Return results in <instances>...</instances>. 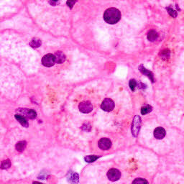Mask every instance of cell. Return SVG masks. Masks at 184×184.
Listing matches in <instances>:
<instances>
[{
    "instance_id": "7",
    "label": "cell",
    "mask_w": 184,
    "mask_h": 184,
    "mask_svg": "<svg viewBox=\"0 0 184 184\" xmlns=\"http://www.w3.org/2000/svg\"><path fill=\"white\" fill-rule=\"evenodd\" d=\"M107 178L112 182L118 181L121 178L120 171L115 168H112L107 172Z\"/></svg>"
},
{
    "instance_id": "8",
    "label": "cell",
    "mask_w": 184,
    "mask_h": 184,
    "mask_svg": "<svg viewBox=\"0 0 184 184\" xmlns=\"http://www.w3.org/2000/svg\"><path fill=\"white\" fill-rule=\"evenodd\" d=\"M99 147L100 149L103 150H107L112 147V141L108 138H101L99 141Z\"/></svg>"
},
{
    "instance_id": "17",
    "label": "cell",
    "mask_w": 184,
    "mask_h": 184,
    "mask_svg": "<svg viewBox=\"0 0 184 184\" xmlns=\"http://www.w3.org/2000/svg\"><path fill=\"white\" fill-rule=\"evenodd\" d=\"M152 107L150 106V105H145V106H143L142 107V109H141V113H142V114H147L150 113V112H152Z\"/></svg>"
},
{
    "instance_id": "5",
    "label": "cell",
    "mask_w": 184,
    "mask_h": 184,
    "mask_svg": "<svg viewBox=\"0 0 184 184\" xmlns=\"http://www.w3.org/2000/svg\"><path fill=\"white\" fill-rule=\"evenodd\" d=\"M42 63L46 67H51L55 63V58L54 55L47 54L42 58Z\"/></svg>"
},
{
    "instance_id": "10",
    "label": "cell",
    "mask_w": 184,
    "mask_h": 184,
    "mask_svg": "<svg viewBox=\"0 0 184 184\" xmlns=\"http://www.w3.org/2000/svg\"><path fill=\"white\" fill-rule=\"evenodd\" d=\"M67 178L68 182H70L72 184H77L79 181L78 174L76 173V172H72V171H70L69 172V175H67Z\"/></svg>"
},
{
    "instance_id": "16",
    "label": "cell",
    "mask_w": 184,
    "mask_h": 184,
    "mask_svg": "<svg viewBox=\"0 0 184 184\" xmlns=\"http://www.w3.org/2000/svg\"><path fill=\"white\" fill-rule=\"evenodd\" d=\"M41 40L38 38H33L30 43V45L33 48H37L41 45Z\"/></svg>"
},
{
    "instance_id": "15",
    "label": "cell",
    "mask_w": 184,
    "mask_h": 184,
    "mask_svg": "<svg viewBox=\"0 0 184 184\" xmlns=\"http://www.w3.org/2000/svg\"><path fill=\"white\" fill-rule=\"evenodd\" d=\"M26 145H27V142H26L25 141H20V142H17V143L16 144V150L20 152H22V151L25 149Z\"/></svg>"
},
{
    "instance_id": "3",
    "label": "cell",
    "mask_w": 184,
    "mask_h": 184,
    "mask_svg": "<svg viewBox=\"0 0 184 184\" xmlns=\"http://www.w3.org/2000/svg\"><path fill=\"white\" fill-rule=\"evenodd\" d=\"M17 113L30 119H35L37 116V113L35 111L30 109H24H24H18L17 110Z\"/></svg>"
},
{
    "instance_id": "27",
    "label": "cell",
    "mask_w": 184,
    "mask_h": 184,
    "mask_svg": "<svg viewBox=\"0 0 184 184\" xmlns=\"http://www.w3.org/2000/svg\"><path fill=\"white\" fill-rule=\"evenodd\" d=\"M52 1H55V2H56V1H58V0H51Z\"/></svg>"
},
{
    "instance_id": "22",
    "label": "cell",
    "mask_w": 184,
    "mask_h": 184,
    "mask_svg": "<svg viewBox=\"0 0 184 184\" xmlns=\"http://www.w3.org/2000/svg\"><path fill=\"white\" fill-rule=\"evenodd\" d=\"M167 11H168V14H169L171 17H177V14H177V12L175 11L174 9H172L170 8V7H168V8H167Z\"/></svg>"
},
{
    "instance_id": "25",
    "label": "cell",
    "mask_w": 184,
    "mask_h": 184,
    "mask_svg": "<svg viewBox=\"0 0 184 184\" xmlns=\"http://www.w3.org/2000/svg\"><path fill=\"white\" fill-rule=\"evenodd\" d=\"M138 87H139V89H145V88H146V86H145V85H144L142 83H139V85H138Z\"/></svg>"
},
{
    "instance_id": "21",
    "label": "cell",
    "mask_w": 184,
    "mask_h": 184,
    "mask_svg": "<svg viewBox=\"0 0 184 184\" xmlns=\"http://www.w3.org/2000/svg\"><path fill=\"white\" fill-rule=\"evenodd\" d=\"M160 56L162 59H168L170 57V51L168 50H162L160 53Z\"/></svg>"
},
{
    "instance_id": "13",
    "label": "cell",
    "mask_w": 184,
    "mask_h": 184,
    "mask_svg": "<svg viewBox=\"0 0 184 184\" xmlns=\"http://www.w3.org/2000/svg\"><path fill=\"white\" fill-rule=\"evenodd\" d=\"M15 116L16 119L20 122V124L22 125V126H25V127H27V126H29V123L28 122H27L26 117H24V116H22V115L20 114H15V116Z\"/></svg>"
},
{
    "instance_id": "12",
    "label": "cell",
    "mask_w": 184,
    "mask_h": 184,
    "mask_svg": "<svg viewBox=\"0 0 184 184\" xmlns=\"http://www.w3.org/2000/svg\"><path fill=\"white\" fill-rule=\"evenodd\" d=\"M139 70L141 71V73H143L144 75H145V76H148L149 77V78L150 79L151 81L152 82V83H154L155 82V79H154V76H153V74H152V73L151 71H150V70H147L145 68H144L143 66H140L139 68Z\"/></svg>"
},
{
    "instance_id": "1",
    "label": "cell",
    "mask_w": 184,
    "mask_h": 184,
    "mask_svg": "<svg viewBox=\"0 0 184 184\" xmlns=\"http://www.w3.org/2000/svg\"><path fill=\"white\" fill-rule=\"evenodd\" d=\"M121 19V13L116 8H109L105 11L103 14V20L109 24H114L119 21Z\"/></svg>"
},
{
    "instance_id": "4",
    "label": "cell",
    "mask_w": 184,
    "mask_h": 184,
    "mask_svg": "<svg viewBox=\"0 0 184 184\" xmlns=\"http://www.w3.org/2000/svg\"><path fill=\"white\" fill-rule=\"evenodd\" d=\"M101 108L105 112H112L114 108V103L112 101V99H109V98H106L102 101Z\"/></svg>"
},
{
    "instance_id": "19",
    "label": "cell",
    "mask_w": 184,
    "mask_h": 184,
    "mask_svg": "<svg viewBox=\"0 0 184 184\" xmlns=\"http://www.w3.org/2000/svg\"><path fill=\"white\" fill-rule=\"evenodd\" d=\"M99 158V157L96 156V155H88V156L85 157V161L87 162H93Z\"/></svg>"
},
{
    "instance_id": "24",
    "label": "cell",
    "mask_w": 184,
    "mask_h": 184,
    "mask_svg": "<svg viewBox=\"0 0 184 184\" xmlns=\"http://www.w3.org/2000/svg\"><path fill=\"white\" fill-rule=\"evenodd\" d=\"M77 1V0H68L67 2H66V4H67V5L70 8H72L73 7V6L74 5L75 3Z\"/></svg>"
},
{
    "instance_id": "11",
    "label": "cell",
    "mask_w": 184,
    "mask_h": 184,
    "mask_svg": "<svg viewBox=\"0 0 184 184\" xmlns=\"http://www.w3.org/2000/svg\"><path fill=\"white\" fill-rule=\"evenodd\" d=\"M56 63H63L66 60V55L61 51H57L54 54Z\"/></svg>"
},
{
    "instance_id": "20",
    "label": "cell",
    "mask_w": 184,
    "mask_h": 184,
    "mask_svg": "<svg viewBox=\"0 0 184 184\" xmlns=\"http://www.w3.org/2000/svg\"><path fill=\"white\" fill-rule=\"evenodd\" d=\"M11 165V162H10L9 160H3L1 162V169H7L9 168Z\"/></svg>"
},
{
    "instance_id": "23",
    "label": "cell",
    "mask_w": 184,
    "mask_h": 184,
    "mask_svg": "<svg viewBox=\"0 0 184 184\" xmlns=\"http://www.w3.org/2000/svg\"><path fill=\"white\" fill-rule=\"evenodd\" d=\"M129 87H130L131 90L132 91H135V87L137 86V82L136 80H135V79H131L130 80H129Z\"/></svg>"
},
{
    "instance_id": "6",
    "label": "cell",
    "mask_w": 184,
    "mask_h": 184,
    "mask_svg": "<svg viewBox=\"0 0 184 184\" xmlns=\"http://www.w3.org/2000/svg\"><path fill=\"white\" fill-rule=\"evenodd\" d=\"M78 109L82 113L87 114L91 112L93 109V106L89 101H83L79 103Z\"/></svg>"
},
{
    "instance_id": "18",
    "label": "cell",
    "mask_w": 184,
    "mask_h": 184,
    "mask_svg": "<svg viewBox=\"0 0 184 184\" xmlns=\"http://www.w3.org/2000/svg\"><path fill=\"white\" fill-rule=\"evenodd\" d=\"M132 184H149V183H148V181H147L146 179L138 178L134 180V181H132Z\"/></svg>"
},
{
    "instance_id": "9",
    "label": "cell",
    "mask_w": 184,
    "mask_h": 184,
    "mask_svg": "<svg viewBox=\"0 0 184 184\" xmlns=\"http://www.w3.org/2000/svg\"><path fill=\"white\" fill-rule=\"evenodd\" d=\"M165 135H166V132H165V129L163 127L159 126V127H157L154 130V136L158 139H163L165 137Z\"/></svg>"
},
{
    "instance_id": "26",
    "label": "cell",
    "mask_w": 184,
    "mask_h": 184,
    "mask_svg": "<svg viewBox=\"0 0 184 184\" xmlns=\"http://www.w3.org/2000/svg\"><path fill=\"white\" fill-rule=\"evenodd\" d=\"M33 184H43V183H37V182H33Z\"/></svg>"
},
{
    "instance_id": "2",
    "label": "cell",
    "mask_w": 184,
    "mask_h": 184,
    "mask_svg": "<svg viewBox=\"0 0 184 184\" xmlns=\"http://www.w3.org/2000/svg\"><path fill=\"white\" fill-rule=\"evenodd\" d=\"M141 122H141L140 116H138V115L135 116V117L133 118V120H132V128H131L132 134L135 137H137V135H139L141 127Z\"/></svg>"
},
{
    "instance_id": "14",
    "label": "cell",
    "mask_w": 184,
    "mask_h": 184,
    "mask_svg": "<svg viewBox=\"0 0 184 184\" xmlns=\"http://www.w3.org/2000/svg\"><path fill=\"white\" fill-rule=\"evenodd\" d=\"M158 37V34L157 33V32H155V30H150V31L148 32L147 33V39L148 40L151 42L155 41V40H157Z\"/></svg>"
}]
</instances>
